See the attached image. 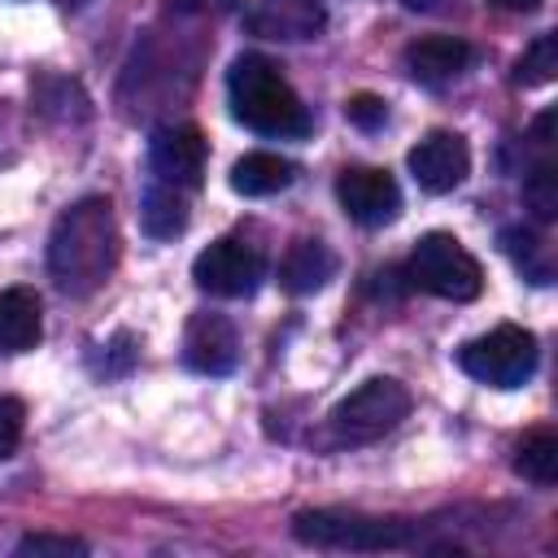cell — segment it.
Masks as SVG:
<instances>
[{
    "instance_id": "6da1fadb",
    "label": "cell",
    "mask_w": 558,
    "mask_h": 558,
    "mask_svg": "<svg viewBox=\"0 0 558 558\" xmlns=\"http://www.w3.org/2000/svg\"><path fill=\"white\" fill-rule=\"evenodd\" d=\"M118 266V222L105 196L74 201L48 235V275L70 296H92Z\"/></svg>"
},
{
    "instance_id": "7a4b0ae2",
    "label": "cell",
    "mask_w": 558,
    "mask_h": 558,
    "mask_svg": "<svg viewBox=\"0 0 558 558\" xmlns=\"http://www.w3.org/2000/svg\"><path fill=\"white\" fill-rule=\"evenodd\" d=\"M227 100L235 122H244L257 135H305L310 131V113L301 105V96L292 92V83L283 78V70L262 57V52H240L227 70Z\"/></svg>"
},
{
    "instance_id": "3957f363",
    "label": "cell",
    "mask_w": 558,
    "mask_h": 558,
    "mask_svg": "<svg viewBox=\"0 0 558 558\" xmlns=\"http://www.w3.org/2000/svg\"><path fill=\"white\" fill-rule=\"evenodd\" d=\"M292 536L314 549H353V554H384L414 545V523L405 519H375L357 510H301L292 519Z\"/></svg>"
},
{
    "instance_id": "277c9868",
    "label": "cell",
    "mask_w": 558,
    "mask_h": 558,
    "mask_svg": "<svg viewBox=\"0 0 558 558\" xmlns=\"http://www.w3.org/2000/svg\"><path fill=\"white\" fill-rule=\"evenodd\" d=\"M405 279H410V288H423L440 301H475L484 288L480 262L449 231H427L414 244V253L405 262Z\"/></svg>"
},
{
    "instance_id": "5b68a950",
    "label": "cell",
    "mask_w": 558,
    "mask_h": 558,
    "mask_svg": "<svg viewBox=\"0 0 558 558\" xmlns=\"http://www.w3.org/2000/svg\"><path fill=\"white\" fill-rule=\"evenodd\" d=\"M536 362H541L536 336L514 323H501L458 349V366L488 388H523L532 379Z\"/></svg>"
},
{
    "instance_id": "8992f818",
    "label": "cell",
    "mask_w": 558,
    "mask_h": 558,
    "mask_svg": "<svg viewBox=\"0 0 558 558\" xmlns=\"http://www.w3.org/2000/svg\"><path fill=\"white\" fill-rule=\"evenodd\" d=\"M405 414H410V388L392 375H375V379L357 384L344 401H336L331 432L344 445H371V440L388 436Z\"/></svg>"
},
{
    "instance_id": "52a82bcc",
    "label": "cell",
    "mask_w": 558,
    "mask_h": 558,
    "mask_svg": "<svg viewBox=\"0 0 558 558\" xmlns=\"http://www.w3.org/2000/svg\"><path fill=\"white\" fill-rule=\"evenodd\" d=\"M192 279L209 296H227V301L253 296L257 283L266 279V257L244 240H214L209 248L196 253Z\"/></svg>"
},
{
    "instance_id": "ba28073f",
    "label": "cell",
    "mask_w": 558,
    "mask_h": 558,
    "mask_svg": "<svg viewBox=\"0 0 558 558\" xmlns=\"http://www.w3.org/2000/svg\"><path fill=\"white\" fill-rule=\"evenodd\" d=\"M336 201L362 227H388L401 214V187L379 166H349V170H340Z\"/></svg>"
},
{
    "instance_id": "9c48e42d",
    "label": "cell",
    "mask_w": 558,
    "mask_h": 558,
    "mask_svg": "<svg viewBox=\"0 0 558 558\" xmlns=\"http://www.w3.org/2000/svg\"><path fill=\"white\" fill-rule=\"evenodd\" d=\"M205 157H209V144L205 135L183 122V126H161L153 131V144H148V166L157 174V183L166 187H201L205 179Z\"/></svg>"
},
{
    "instance_id": "30bf717a",
    "label": "cell",
    "mask_w": 558,
    "mask_h": 558,
    "mask_svg": "<svg viewBox=\"0 0 558 558\" xmlns=\"http://www.w3.org/2000/svg\"><path fill=\"white\" fill-rule=\"evenodd\" d=\"M405 161H410V174H414V183H418L423 192L445 196V192H453V187L466 179V170H471V148H466V140L453 135V131H432V135H423V140L410 148Z\"/></svg>"
},
{
    "instance_id": "8fae6325",
    "label": "cell",
    "mask_w": 558,
    "mask_h": 558,
    "mask_svg": "<svg viewBox=\"0 0 558 558\" xmlns=\"http://www.w3.org/2000/svg\"><path fill=\"white\" fill-rule=\"evenodd\" d=\"M183 362L201 375H231L240 362V340L227 314L201 310L183 327Z\"/></svg>"
},
{
    "instance_id": "7c38bea8",
    "label": "cell",
    "mask_w": 558,
    "mask_h": 558,
    "mask_svg": "<svg viewBox=\"0 0 558 558\" xmlns=\"http://www.w3.org/2000/svg\"><path fill=\"white\" fill-rule=\"evenodd\" d=\"M248 31L262 39H314L327 26V9L318 0H257L248 9Z\"/></svg>"
},
{
    "instance_id": "4fadbf2b",
    "label": "cell",
    "mask_w": 558,
    "mask_h": 558,
    "mask_svg": "<svg viewBox=\"0 0 558 558\" xmlns=\"http://www.w3.org/2000/svg\"><path fill=\"white\" fill-rule=\"evenodd\" d=\"M405 74L423 87H440L449 78H458L471 65V44L462 35H423L414 44H405L401 52Z\"/></svg>"
},
{
    "instance_id": "5bb4252c",
    "label": "cell",
    "mask_w": 558,
    "mask_h": 558,
    "mask_svg": "<svg viewBox=\"0 0 558 558\" xmlns=\"http://www.w3.org/2000/svg\"><path fill=\"white\" fill-rule=\"evenodd\" d=\"M39 336H44L39 296L31 288H4L0 292V357L35 349Z\"/></svg>"
},
{
    "instance_id": "9a60e30c",
    "label": "cell",
    "mask_w": 558,
    "mask_h": 558,
    "mask_svg": "<svg viewBox=\"0 0 558 558\" xmlns=\"http://www.w3.org/2000/svg\"><path fill=\"white\" fill-rule=\"evenodd\" d=\"M331 275H336V253L323 240H296L279 262V283L292 296H310V292L327 288Z\"/></svg>"
},
{
    "instance_id": "2e32d148",
    "label": "cell",
    "mask_w": 558,
    "mask_h": 558,
    "mask_svg": "<svg viewBox=\"0 0 558 558\" xmlns=\"http://www.w3.org/2000/svg\"><path fill=\"white\" fill-rule=\"evenodd\" d=\"M292 179H296V166L279 153H244L231 166V192L240 196H275L292 187Z\"/></svg>"
},
{
    "instance_id": "e0dca14e",
    "label": "cell",
    "mask_w": 558,
    "mask_h": 558,
    "mask_svg": "<svg viewBox=\"0 0 558 558\" xmlns=\"http://www.w3.org/2000/svg\"><path fill=\"white\" fill-rule=\"evenodd\" d=\"M140 227L153 240H174L187 227V201H183V192L179 187H166V183H153L144 192V205H140Z\"/></svg>"
},
{
    "instance_id": "ac0fdd59",
    "label": "cell",
    "mask_w": 558,
    "mask_h": 558,
    "mask_svg": "<svg viewBox=\"0 0 558 558\" xmlns=\"http://www.w3.org/2000/svg\"><path fill=\"white\" fill-rule=\"evenodd\" d=\"M514 471L541 488L558 480V436L554 432H527L514 449Z\"/></svg>"
},
{
    "instance_id": "d6986e66",
    "label": "cell",
    "mask_w": 558,
    "mask_h": 558,
    "mask_svg": "<svg viewBox=\"0 0 558 558\" xmlns=\"http://www.w3.org/2000/svg\"><path fill=\"white\" fill-rule=\"evenodd\" d=\"M501 248H506V257H510L532 283H549V279H554L549 248H545L532 231H523V227H506V231H501Z\"/></svg>"
},
{
    "instance_id": "ffe728a7",
    "label": "cell",
    "mask_w": 558,
    "mask_h": 558,
    "mask_svg": "<svg viewBox=\"0 0 558 558\" xmlns=\"http://www.w3.org/2000/svg\"><path fill=\"white\" fill-rule=\"evenodd\" d=\"M558 74V35H536L523 57L514 61V83L519 87H541Z\"/></svg>"
},
{
    "instance_id": "44dd1931",
    "label": "cell",
    "mask_w": 558,
    "mask_h": 558,
    "mask_svg": "<svg viewBox=\"0 0 558 558\" xmlns=\"http://www.w3.org/2000/svg\"><path fill=\"white\" fill-rule=\"evenodd\" d=\"M523 201H527V209H532L541 222H554V218H558V170H554V161H541V166L527 170V179H523Z\"/></svg>"
},
{
    "instance_id": "7402d4cb",
    "label": "cell",
    "mask_w": 558,
    "mask_h": 558,
    "mask_svg": "<svg viewBox=\"0 0 558 558\" xmlns=\"http://www.w3.org/2000/svg\"><path fill=\"white\" fill-rule=\"evenodd\" d=\"M17 554H57V558H70V554H87V541L78 536H52V532H31L17 541Z\"/></svg>"
},
{
    "instance_id": "603a6c76",
    "label": "cell",
    "mask_w": 558,
    "mask_h": 558,
    "mask_svg": "<svg viewBox=\"0 0 558 558\" xmlns=\"http://www.w3.org/2000/svg\"><path fill=\"white\" fill-rule=\"evenodd\" d=\"M22 423H26V405H22L17 397H0V462L17 449Z\"/></svg>"
},
{
    "instance_id": "cb8c5ba5",
    "label": "cell",
    "mask_w": 558,
    "mask_h": 558,
    "mask_svg": "<svg viewBox=\"0 0 558 558\" xmlns=\"http://www.w3.org/2000/svg\"><path fill=\"white\" fill-rule=\"evenodd\" d=\"M344 118H349L353 126L371 131V126H379V122L388 118V105H384L379 96H371V92H357V96L344 100Z\"/></svg>"
},
{
    "instance_id": "d4e9b609",
    "label": "cell",
    "mask_w": 558,
    "mask_h": 558,
    "mask_svg": "<svg viewBox=\"0 0 558 558\" xmlns=\"http://www.w3.org/2000/svg\"><path fill=\"white\" fill-rule=\"evenodd\" d=\"M410 13H449L453 0H401Z\"/></svg>"
},
{
    "instance_id": "484cf974",
    "label": "cell",
    "mask_w": 558,
    "mask_h": 558,
    "mask_svg": "<svg viewBox=\"0 0 558 558\" xmlns=\"http://www.w3.org/2000/svg\"><path fill=\"white\" fill-rule=\"evenodd\" d=\"M488 4H497L506 13H532V9H541V0H488Z\"/></svg>"
}]
</instances>
